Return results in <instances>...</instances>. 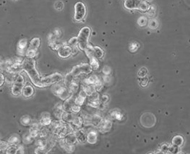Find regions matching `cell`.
<instances>
[{
	"mask_svg": "<svg viewBox=\"0 0 190 154\" xmlns=\"http://www.w3.org/2000/svg\"><path fill=\"white\" fill-rule=\"evenodd\" d=\"M52 122V116H51L50 113L48 112H44L41 114L40 120L39 122L43 127H46V126H49Z\"/></svg>",
	"mask_w": 190,
	"mask_h": 154,
	"instance_id": "obj_16",
	"label": "cell"
},
{
	"mask_svg": "<svg viewBox=\"0 0 190 154\" xmlns=\"http://www.w3.org/2000/svg\"><path fill=\"white\" fill-rule=\"evenodd\" d=\"M75 96H76V95H71L68 99L65 100V102L63 104V109L65 112H71V109H72L73 104H75Z\"/></svg>",
	"mask_w": 190,
	"mask_h": 154,
	"instance_id": "obj_19",
	"label": "cell"
},
{
	"mask_svg": "<svg viewBox=\"0 0 190 154\" xmlns=\"http://www.w3.org/2000/svg\"><path fill=\"white\" fill-rule=\"evenodd\" d=\"M86 99H87V94L85 93L84 91L81 90L78 95L75 96V104L79 106H82L84 104L85 101Z\"/></svg>",
	"mask_w": 190,
	"mask_h": 154,
	"instance_id": "obj_21",
	"label": "cell"
},
{
	"mask_svg": "<svg viewBox=\"0 0 190 154\" xmlns=\"http://www.w3.org/2000/svg\"><path fill=\"white\" fill-rule=\"evenodd\" d=\"M184 143V138L181 135H176L172 139V145L177 147H181V146Z\"/></svg>",
	"mask_w": 190,
	"mask_h": 154,
	"instance_id": "obj_33",
	"label": "cell"
},
{
	"mask_svg": "<svg viewBox=\"0 0 190 154\" xmlns=\"http://www.w3.org/2000/svg\"><path fill=\"white\" fill-rule=\"evenodd\" d=\"M68 44L70 46L71 49H72V54L75 55V54H78V38L77 37H72V38H71L69 39Z\"/></svg>",
	"mask_w": 190,
	"mask_h": 154,
	"instance_id": "obj_26",
	"label": "cell"
},
{
	"mask_svg": "<svg viewBox=\"0 0 190 154\" xmlns=\"http://www.w3.org/2000/svg\"><path fill=\"white\" fill-rule=\"evenodd\" d=\"M52 91L54 95L59 98L62 100L65 101L71 95L69 89L64 83L61 82L54 84L52 88Z\"/></svg>",
	"mask_w": 190,
	"mask_h": 154,
	"instance_id": "obj_3",
	"label": "cell"
},
{
	"mask_svg": "<svg viewBox=\"0 0 190 154\" xmlns=\"http://www.w3.org/2000/svg\"><path fill=\"white\" fill-rule=\"evenodd\" d=\"M63 80L64 76L60 74V73L56 72L48 76L41 78V83H42L43 88H44L46 87V86H49L57 83V82H62Z\"/></svg>",
	"mask_w": 190,
	"mask_h": 154,
	"instance_id": "obj_6",
	"label": "cell"
},
{
	"mask_svg": "<svg viewBox=\"0 0 190 154\" xmlns=\"http://www.w3.org/2000/svg\"><path fill=\"white\" fill-rule=\"evenodd\" d=\"M143 1H148V0H143Z\"/></svg>",
	"mask_w": 190,
	"mask_h": 154,
	"instance_id": "obj_60",
	"label": "cell"
},
{
	"mask_svg": "<svg viewBox=\"0 0 190 154\" xmlns=\"http://www.w3.org/2000/svg\"><path fill=\"white\" fill-rule=\"evenodd\" d=\"M108 100H109V97H108V95L106 94L103 95L102 97H101V99H100L101 102L103 103V104H106V103L108 101Z\"/></svg>",
	"mask_w": 190,
	"mask_h": 154,
	"instance_id": "obj_53",
	"label": "cell"
},
{
	"mask_svg": "<svg viewBox=\"0 0 190 154\" xmlns=\"http://www.w3.org/2000/svg\"><path fill=\"white\" fill-rule=\"evenodd\" d=\"M64 139H65V141L67 142H68V143L71 144V145H74V146H75L76 142H78L76 138H75L74 132L69 133L68 135H66L65 138H64Z\"/></svg>",
	"mask_w": 190,
	"mask_h": 154,
	"instance_id": "obj_34",
	"label": "cell"
},
{
	"mask_svg": "<svg viewBox=\"0 0 190 154\" xmlns=\"http://www.w3.org/2000/svg\"><path fill=\"white\" fill-rule=\"evenodd\" d=\"M99 80H100V79L98 77L97 75H91L85 79L83 83L86 84V85H95L97 82H98Z\"/></svg>",
	"mask_w": 190,
	"mask_h": 154,
	"instance_id": "obj_31",
	"label": "cell"
},
{
	"mask_svg": "<svg viewBox=\"0 0 190 154\" xmlns=\"http://www.w3.org/2000/svg\"><path fill=\"white\" fill-rule=\"evenodd\" d=\"M168 147L169 145L167 144H163L161 146V148H160V151H161V153H168Z\"/></svg>",
	"mask_w": 190,
	"mask_h": 154,
	"instance_id": "obj_46",
	"label": "cell"
},
{
	"mask_svg": "<svg viewBox=\"0 0 190 154\" xmlns=\"http://www.w3.org/2000/svg\"><path fill=\"white\" fill-rule=\"evenodd\" d=\"M20 141L21 140H20V136L18 134H13L12 136L9 137L7 142L11 146H18L20 143Z\"/></svg>",
	"mask_w": 190,
	"mask_h": 154,
	"instance_id": "obj_29",
	"label": "cell"
},
{
	"mask_svg": "<svg viewBox=\"0 0 190 154\" xmlns=\"http://www.w3.org/2000/svg\"><path fill=\"white\" fill-rule=\"evenodd\" d=\"M54 7H55L56 10L61 11L64 8V4L62 1H57L54 5Z\"/></svg>",
	"mask_w": 190,
	"mask_h": 154,
	"instance_id": "obj_50",
	"label": "cell"
},
{
	"mask_svg": "<svg viewBox=\"0 0 190 154\" xmlns=\"http://www.w3.org/2000/svg\"><path fill=\"white\" fill-rule=\"evenodd\" d=\"M91 30L89 27H83L80 31L78 38V46L80 50L84 51L85 49L88 44V40H89L90 35H91Z\"/></svg>",
	"mask_w": 190,
	"mask_h": 154,
	"instance_id": "obj_2",
	"label": "cell"
},
{
	"mask_svg": "<svg viewBox=\"0 0 190 154\" xmlns=\"http://www.w3.org/2000/svg\"><path fill=\"white\" fill-rule=\"evenodd\" d=\"M110 77H109L108 75H106L104 76V78H103V82H110Z\"/></svg>",
	"mask_w": 190,
	"mask_h": 154,
	"instance_id": "obj_59",
	"label": "cell"
},
{
	"mask_svg": "<svg viewBox=\"0 0 190 154\" xmlns=\"http://www.w3.org/2000/svg\"><path fill=\"white\" fill-rule=\"evenodd\" d=\"M158 26V22L155 19H152L149 22V27L152 29H156Z\"/></svg>",
	"mask_w": 190,
	"mask_h": 154,
	"instance_id": "obj_45",
	"label": "cell"
},
{
	"mask_svg": "<svg viewBox=\"0 0 190 154\" xmlns=\"http://www.w3.org/2000/svg\"><path fill=\"white\" fill-rule=\"evenodd\" d=\"M75 78H75L74 80H72V82L67 87L71 95H76L79 91V88H80V84H79L78 80H76Z\"/></svg>",
	"mask_w": 190,
	"mask_h": 154,
	"instance_id": "obj_22",
	"label": "cell"
},
{
	"mask_svg": "<svg viewBox=\"0 0 190 154\" xmlns=\"http://www.w3.org/2000/svg\"><path fill=\"white\" fill-rule=\"evenodd\" d=\"M22 70L27 73L33 85L38 88H43L42 83H41V78L35 67V60L33 59H28V58L24 59L22 64Z\"/></svg>",
	"mask_w": 190,
	"mask_h": 154,
	"instance_id": "obj_1",
	"label": "cell"
},
{
	"mask_svg": "<svg viewBox=\"0 0 190 154\" xmlns=\"http://www.w3.org/2000/svg\"><path fill=\"white\" fill-rule=\"evenodd\" d=\"M25 85V79L20 73L17 74L15 77L12 86V94L15 96H19L21 95L22 89Z\"/></svg>",
	"mask_w": 190,
	"mask_h": 154,
	"instance_id": "obj_4",
	"label": "cell"
},
{
	"mask_svg": "<svg viewBox=\"0 0 190 154\" xmlns=\"http://www.w3.org/2000/svg\"><path fill=\"white\" fill-rule=\"evenodd\" d=\"M17 148H18V146H11V145H9L8 148L5 151V153L7 154H16Z\"/></svg>",
	"mask_w": 190,
	"mask_h": 154,
	"instance_id": "obj_41",
	"label": "cell"
},
{
	"mask_svg": "<svg viewBox=\"0 0 190 154\" xmlns=\"http://www.w3.org/2000/svg\"><path fill=\"white\" fill-rule=\"evenodd\" d=\"M24 153V147L23 146H22V145H20L19 144L18 146V148H17V153Z\"/></svg>",
	"mask_w": 190,
	"mask_h": 154,
	"instance_id": "obj_56",
	"label": "cell"
},
{
	"mask_svg": "<svg viewBox=\"0 0 190 154\" xmlns=\"http://www.w3.org/2000/svg\"><path fill=\"white\" fill-rule=\"evenodd\" d=\"M109 114H110L111 118H112V119H114L118 120V121H121V120H122V118L124 117L123 114H122V112L118 109L112 110L110 112V113H109Z\"/></svg>",
	"mask_w": 190,
	"mask_h": 154,
	"instance_id": "obj_32",
	"label": "cell"
},
{
	"mask_svg": "<svg viewBox=\"0 0 190 154\" xmlns=\"http://www.w3.org/2000/svg\"><path fill=\"white\" fill-rule=\"evenodd\" d=\"M138 25L140 26H145L147 24V19L145 17H140L137 20Z\"/></svg>",
	"mask_w": 190,
	"mask_h": 154,
	"instance_id": "obj_52",
	"label": "cell"
},
{
	"mask_svg": "<svg viewBox=\"0 0 190 154\" xmlns=\"http://www.w3.org/2000/svg\"><path fill=\"white\" fill-rule=\"evenodd\" d=\"M180 148L177 146H173V145H169L168 147V153H179Z\"/></svg>",
	"mask_w": 190,
	"mask_h": 154,
	"instance_id": "obj_42",
	"label": "cell"
},
{
	"mask_svg": "<svg viewBox=\"0 0 190 154\" xmlns=\"http://www.w3.org/2000/svg\"><path fill=\"white\" fill-rule=\"evenodd\" d=\"M80 111H81V106L75 104H73L72 109H71V112H72V113L74 114H78L80 112Z\"/></svg>",
	"mask_w": 190,
	"mask_h": 154,
	"instance_id": "obj_48",
	"label": "cell"
},
{
	"mask_svg": "<svg viewBox=\"0 0 190 154\" xmlns=\"http://www.w3.org/2000/svg\"><path fill=\"white\" fill-rule=\"evenodd\" d=\"M64 109H63V104L61 103H57L55 105L54 108V115L55 116L56 119H61L62 118V114L64 112Z\"/></svg>",
	"mask_w": 190,
	"mask_h": 154,
	"instance_id": "obj_25",
	"label": "cell"
},
{
	"mask_svg": "<svg viewBox=\"0 0 190 154\" xmlns=\"http://www.w3.org/2000/svg\"><path fill=\"white\" fill-rule=\"evenodd\" d=\"M147 12H148V15L150 17V18H153L155 14V7H154V6H150L149 9H148V10L147 11Z\"/></svg>",
	"mask_w": 190,
	"mask_h": 154,
	"instance_id": "obj_51",
	"label": "cell"
},
{
	"mask_svg": "<svg viewBox=\"0 0 190 154\" xmlns=\"http://www.w3.org/2000/svg\"><path fill=\"white\" fill-rule=\"evenodd\" d=\"M87 13L85 5L82 2H78L75 5V16L74 18L76 21L80 22L85 18Z\"/></svg>",
	"mask_w": 190,
	"mask_h": 154,
	"instance_id": "obj_9",
	"label": "cell"
},
{
	"mask_svg": "<svg viewBox=\"0 0 190 154\" xmlns=\"http://www.w3.org/2000/svg\"><path fill=\"white\" fill-rule=\"evenodd\" d=\"M48 45H49L50 47L52 48L53 50L58 51V49H59L62 45L60 44L57 41H56V39L57 38H56L55 35H54L53 33H51V34L48 35Z\"/></svg>",
	"mask_w": 190,
	"mask_h": 154,
	"instance_id": "obj_20",
	"label": "cell"
},
{
	"mask_svg": "<svg viewBox=\"0 0 190 154\" xmlns=\"http://www.w3.org/2000/svg\"><path fill=\"white\" fill-rule=\"evenodd\" d=\"M75 78L73 77V75L72 74H71L70 72L68 73V74H67L64 77V84L67 86V87H68L69 84L71 83V82H72V80H74Z\"/></svg>",
	"mask_w": 190,
	"mask_h": 154,
	"instance_id": "obj_37",
	"label": "cell"
},
{
	"mask_svg": "<svg viewBox=\"0 0 190 154\" xmlns=\"http://www.w3.org/2000/svg\"><path fill=\"white\" fill-rule=\"evenodd\" d=\"M34 93V89L31 85H26L23 88L22 91V94L25 98H30Z\"/></svg>",
	"mask_w": 190,
	"mask_h": 154,
	"instance_id": "obj_30",
	"label": "cell"
},
{
	"mask_svg": "<svg viewBox=\"0 0 190 154\" xmlns=\"http://www.w3.org/2000/svg\"><path fill=\"white\" fill-rule=\"evenodd\" d=\"M149 7H150L149 5H148L146 1H143V0H142L138 10L141 11V12H147V11L148 10V9H149Z\"/></svg>",
	"mask_w": 190,
	"mask_h": 154,
	"instance_id": "obj_40",
	"label": "cell"
},
{
	"mask_svg": "<svg viewBox=\"0 0 190 154\" xmlns=\"http://www.w3.org/2000/svg\"><path fill=\"white\" fill-rule=\"evenodd\" d=\"M82 91H85V93L87 94V96L88 95H91L92 93H94L95 92V88H94L93 85H86V84H82Z\"/></svg>",
	"mask_w": 190,
	"mask_h": 154,
	"instance_id": "obj_35",
	"label": "cell"
},
{
	"mask_svg": "<svg viewBox=\"0 0 190 154\" xmlns=\"http://www.w3.org/2000/svg\"><path fill=\"white\" fill-rule=\"evenodd\" d=\"M112 127V121L109 118H103L100 125L98 126L97 128L101 132L106 133L111 130Z\"/></svg>",
	"mask_w": 190,
	"mask_h": 154,
	"instance_id": "obj_10",
	"label": "cell"
},
{
	"mask_svg": "<svg viewBox=\"0 0 190 154\" xmlns=\"http://www.w3.org/2000/svg\"><path fill=\"white\" fill-rule=\"evenodd\" d=\"M147 115H148V119H146L144 117V116H142V117H141V124H142V125L143 126V127H148V124H150V123H153L155 125V116H154L153 114H150V113H147ZM150 127H151V125H150Z\"/></svg>",
	"mask_w": 190,
	"mask_h": 154,
	"instance_id": "obj_24",
	"label": "cell"
},
{
	"mask_svg": "<svg viewBox=\"0 0 190 154\" xmlns=\"http://www.w3.org/2000/svg\"><path fill=\"white\" fill-rule=\"evenodd\" d=\"M103 72L105 75H108L111 73V68L108 66L104 67L103 69Z\"/></svg>",
	"mask_w": 190,
	"mask_h": 154,
	"instance_id": "obj_54",
	"label": "cell"
},
{
	"mask_svg": "<svg viewBox=\"0 0 190 154\" xmlns=\"http://www.w3.org/2000/svg\"><path fill=\"white\" fill-rule=\"evenodd\" d=\"M28 41L25 38H22L18 41L17 44V51L18 54L20 56H24L25 54V51L27 49Z\"/></svg>",
	"mask_w": 190,
	"mask_h": 154,
	"instance_id": "obj_14",
	"label": "cell"
},
{
	"mask_svg": "<svg viewBox=\"0 0 190 154\" xmlns=\"http://www.w3.org/2000/svg\"><path fill=\"white\" fill-rule=\"evenodd\" d=\"M84 51L85 52V54L87 55V57H88V59H89L90 65L91 66L92 69L96 70L99 67V63L98 60L97 58L94 55L93 46H92L90 44H88V46H86V48L85 49Z\"/></svg>",
	"mask_w": 190,
	"mask_h": 154,
	"instance_id": "obj_8",
	"label": "cell"
},
{
	"mask_svg": "<svg viewBox=\"0 0 190 154\" xmlns=\"http://www.w3.org/2000/svg\"><path fill=\"white\" fill-rule=\"evenodd\" d=\"M53 34L55 35V37L56 38H60V37H61L62 32H61V31H60V29L56 28V29H55V31H54Z\"/></svg>",
	"mask_w": 190,
	"mask_h": 154,
	"instance_id": "obj_55",
	"label": "cell"
},
{
	"mask_svg": "<svg viewBox=\"0 0 190 154\" xmlns=\"http://www.w3.org/2000/svg\"><path fill=\"white\" fill-rule=\"evenodd\" d=\"M141 2L142 0H125L124 5L127 10H138Z\"/></svg>",
	"mask_w": 190,
	"mask_h": 154,
	"instance_id": "obj_13",
	"label": "cell"
},
{
	"mask_svg": "<svg viewBox=\"0 0 190 154\" xmlns=\"http://www.w3.org/2000/svg\"><path fill=\"white\" fill-rule=\"evenodd\" d=\"M5 82V77L2 72H0V87L4 85Z\"/></svg>",
	"mask_w": 190,
	"mask_h": 154,
	"instance_id": "obj_57",
	"label": "cell"
},
{
	"mask_svg": "<svg viewBox=\"0 0 190 154\" xmlns=\"http://www.w3.org/2000/svg\"><path fill=\"white\" fill-rule=\"evenodd\" d=\"M41 45V39L39 38H33L30 42L29 46L25 51L26 57L28 59H33L36 55V53Z\"/></svg>",
	"mask_w": 190,
	"mask_h": 154,
	"instance_id": "obj_5",
	"label": "cell"
},
{
	"mask_svg": "<svg viewBox=\"0 0 190 154\" xmlns=\"http://www.w3.org/2000/svg\"><path fill=\"white\" fill-rule=\"evenodd\" d=\"M74 134L78 142L80 143H84L87 141V133L85 132L83 129H82V128L74 131Z\"/></svg>",
	"mask_w": 190,
	"mask_h": 154,
	"instance_id": "obj_18",
	"label": "cell"
},
{
	"mask_svg": "<svg viewBox=\"0 0 190 154\" xmlns=\"http://www.w3.org/2000/svg\"><path fill=\"white\" fill-rule=\"evenodd\" d=\"M103 83L102 81H101V80H100L98 82H97L95 85H93V87L94 88H95V91L97 92H99L100 91H101V90L103 88Z\"/></svg>",
	"mask_w": 190,
	"mask_h": 154,
	"instance_id": "obj_47",
	"label": "cell"
},
{
	"mask_svg": "<svg viewBox=\"0 0 190 154\" xmlns=\"http://www.w3.org/2000/svg\"><path fill=\"white\" fill-rule=\"evenodd\" d=\"M75 114L72 113V112H65V111H64L62 114L61 119L62 120L63 122H65L69 124L72 121V119H74V117L75 116Z\"/></svg>",
	"mask_w": 190,
	"mask_h": 154,
	"instance_id": "obj_27",
	"label": "cell"
},
{
	"mask_svg": "<svg viewBox=\"0 0 190 154\" xmlns=\"http://www.w3.org/2000/svg\"><path fill=\"white\" fill-rule=\"evenodd\" d=\"M148 80H142L140 82V85L141 86H142V87H145V86H147V85H148Z\"/></svg>",
	"mask_w": 190,
	"mask_h": 154,
	"instance_id": "obj_58",
	"label": "cell"
},
{
	"mask_svg": "<svg viewBox=\"0 0 190 154\" xmlns=\"http://www.w3.org/2000/svg\"><path fill=\"white\" fill-rule=\"evenodd\" d=\"M71 54H72V49L69 45L68 46L63 45V46H60V48L58 49V55L59 57L63 58V59L68 58Z\"/></svg>",
	"mask_w": 190,
	"mask_h": 154,
	"instance_id": "obj_11",
	"label": "cell"
},
{
	"mask_svg": "<svg viewBox=\"0 0 190 154\" xmlns=\"http://www.w3.org/2000/svg\"><path fill=\"white\" fill-rule=\"evenodd\" d=\"M92 71H93V69H92L91 65H88V64L84 63L75 66L72 68L70 73L72 75L74 78H77V77L80 76L81 74H90Z\"/></svg>",
	"mask_w": 190,
	"mask_h": 154,
	"instance_id": "obj_7",
	"label": "cell"
},
{
	"mask_svg": "<svg viewBox=\"0 0 190 154\" xmlns=\"http://www.w3.org/2000/svg\"><path fill=\"white\" fill-rule=\"evenodd\" d=\"M20 121H21L22 125L28 126V125H31L32 120H31V116H30L24 115V116H22L21 120H20Z\"/></svg>",
	"mask_w": 190,
	"mask_h": 154,
	"instance_id": "obj_39",
	"label": "cell"
},
{
	"mask_svg": "<svg viewBox=\"0 0 190 154\" xmlns=\"http://www.w3.org/2000/svg\"><path fill=\"white\" fill-rule=\"evenodd\" d=\"M103 119V117H102V116L98 114H93V115H91L92 127H97L98 126L100 125V123L101 122V121H102Z\"/></svg>",
	"mask_w": 190,
	"mask_h": 154,
	"instance_id": "obj_28",
	"label": "cell"
},
{
	"mask_svg": "<svg viewBox=\"0 0 190 154\" xmlns=\"http://www.w3.org/2000/svg\"><path fill=\"white\" fill-rule=\"evenodd\" d=\"M93 52L95 57L97 58L98 59H102L104 56V52L101 48H100L99 46H93Z\"/></svg>",
	"mask_w": 190,
	"mask_h": 154,
	"instance_id": "obj_36",
	"label": "cell"
},
{
	"mask_svg": "<svg viewBox=\"0 0 190 154\" xmlns=\"http://www.w3.org/2000/svg\"><path fill=\"white\" fill-rule=\"evenodd\" d=\"M59 144L64 151H65L67 153H73L75 151V146L71 145L65 141L64 138H60L59 140Z\"/></svg>",
	"mask_w": 190,
	"mask_h": 154,
	"instance_id": "obj_17",
	"label": "cell"
},
{
	"mask_svg": "<svg viewBox=\"0 0 190 154\" xmlns=\"http://www.w3.org/2000/svg\"><path fill=\"white\" fill-rule=\"evenodd\" d=\"M31 128L29 129L30 135H31L33 138H36L43 126L41 125L40 122H38L31 123Z\"/></svg>",
	"mask_w": 190,
	"mask_h": 154,
	"instance_id": "obj_15",
	"label": "cell"
},
{
	"mask_svg": "<svg viewBox=\"0 0 190 154\" xmlns=\"http://www.w3.org/2000/svg\"><path fill=\"white\" fill-rule=\"evenodd\" d=\"M69 125L72 127V130L75 131L79 129H81L82 125H83V119H82L81 116H75L74 119L72 121L69 123Z\"/></svg>",
	"mask_w": 190,
	"mask_h": 154,
	"instance_id": "obj_12",
	"label": "cell"
},
{
	"mask_svg": "<svg viewBox=\"0 0 190 154\" xmlns=\"http://www.w3.org/2000/svg\"><path fill=\"white\" fill-rule=\"evenodd\" d=\"M9 146L7 141H4V140H0V153H2V151H5L7 150V148H8Z\"/></svg>",
	"mask_w": 190,
	"mask_h": 154,
	"instance_id": "obj_43",
	"label": "cell"
},
{
	"mask_svg": "<svg viewBox=\"0 0 190 154\" xmlns=\"http://www.w3.org/2000/svg\"><path fill=\"white\" fill-rule=\"evenodd\" d=\"M98 140V132L95 129H91L87 133V142L90 144H95Z\"/></svg>",
	"mask_w": 190,
	"mask_h": 154,
	"instance_id": "obj_23",
	"label": "cell"
},
{
	"mask_svg": "<svg viewBox=\"0 0 190 154\" xmlns=\"http://www.w3.org/2000/svg\"><path fill=\"white\" fill-rule=\"evenodd\" d=\"M148 74V69L145 68V67H142L141 68L138 72V77L140 78H145Z\"/></svg>",
	"mask_w": 190,
	"mask_h": 154,
	"instance_id": "obj_44",
	"label": "cell"
},
{
	"mask_svg": "<svg viewBox=\"0 0 190 154\" xmlns=\"http://www.w3.org/2000/svg\"><path fill=\"white\" fill-rule=\"evenodd\" d=\"M139 46H140V44L137 42H134L132 44H131L130 46H129V50L132 52H135L139 49Z\"/></svg>",
	"mask_w": 190,
	"mask_h": 154,
	"instance_id": "obj_49",
	"label": "cell"
},
{
	"mask_svg": "<svg viewBox=\"0 0 190 154\" xmlns=\"http://www.w3.org/2000/svg\"><path fill=\"white\" fill-rule=\"evenodd\" d=\"M34 139L35 138H33V137L30 135L29 132L24 135V136L22 137V140H23L24 143H25V144L31 143V142L34 140Z\"/></svg>",
	"mask_w": 190,
	"mask_h": 154,
	"instance_id": "obj_38",
	"label": "cell"
}]
</instances>
